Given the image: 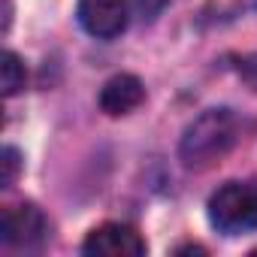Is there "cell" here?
I'll return each mask as SVG.
<instances>
[{"label":"cell","mask_w":257,"mask_h":257,"mask_svg":"<svg viewBox=\"0 0 257 257\" xmlns=\"http://www.w3.org/2000/svg\"><path fill=\"white\" fill-rule=\"evenodd\" d=\"M239 140V118L230 109H206L182 134L179 158L188 170H206L227 158Z\"/></svg>","instance_id":"obj_1"},{"label":"cell","mask_w":257,"mask_h":257,"mask_svg":"<svg viewBox=\"0 0 257 257\" xmlns=\"http://www.w3.org/2000/svg\"><path fill=\"white\" fill-rule=\"evenodd\" d=\"M209 221L227 236L257 230V182L221 185L209 200Z\"/></svg>","instance_id":"obj_2"},{"label":"cell","mask_w":257,"mask_h":257,"mask_svg":"<svg viewBox=\"0 0 257 257\" xmlns=\"http://www.w3.org/2000/svg\"><path fill=\"white\" fill-rule=\"evenodd\" d=\"M82 251L97 254V257H140V254H146V239L131 224L109 221L88 233Z\"/></svg>","instance_id":"obj_3"},{"label":"cell","mask_w":257,"mask_h":257,"mask_svg":"<svg viewBox=\"0 0 257 257\" xmlns=\"http://www.w3.org/2000/svg\"><path fill=\"white\" fill-rule=\"evenodd\" d=\"M0 239H4V245H13V248H37L49 239V221L31 203L13 206V209L4 212Z\"/></svg>","instance_id":"obj_4"},{"label":"cell","mask_w":257,"mask_h":257,"mask_svg":"<svg viewBox=\"0 0 257 257\" xmlns=\"http://www.w3.org/2000/svg\"><path fill=\"white\" fill-rule=\"evenodd\" d=\"M79 22L97 40H115L127 28V0H79Z\"/></svg>","instance_id":"obj_5"},{"label":"cell","mask_w":257,"mask_h":257,"mask_svg":"<svg viewBox=\"0 0 257 257\" xmlns=\"http://www.w3.org/2000/svg\"><path fill=\"white\" fill-rule=\"evenodd\" d=\"M143 100H146V88H143V82L134 73H118V76H112L103 85V91H100V109L106 115H112V118L140 109Z\"/></svg>","instance_id":"obj_6"},{"label":"cell","mask_w":257,"mask_h":257,"mask_svg":"<svg viewBox=\"0 0 257 257\" xmlns=\"http://www.w3.org/2000/svg\"><path fill=\"white\" fill-rule=\"evenodd\" d=\"M257 10V0H206V16L215 22H233Z\"/></svg>","instance_id":"obj_7"},{"label":"cell","mask_w":257,"mask_h":257,"mask_svg":"<svg viewBox=\"0 0 257 257\" xmlns=\"http://www.w3.org/2000/svg\"><path fill=\"white\" fill-rule=\"evenodd\" d=\"M25 88V64L16 52H7L4 55V94L13 97Z\"/></svg>","instance_id":"obj_8"},{"label":"cell","mask_w":257,"mask_h":257,"mask_svg":"<svg viewBox=\"0 0 257 257\" xmlns=\"http://www.w3.org/2000/svg\"><path fill=\"white\" fill-rule=\"evenodd\" d=\"M4 188H13L16 185V179H19V170H22V155H19V149H13V146H7L4 149Z\"/></svg>","instance_id":"obj_9"},{"label":"cell","mask_w":257,"mask_h":257,"mask_svg":"<svg viewBox=\"0 0 257 257\" xmlns=\"http://www.w3.org/2000/svg\"><path fill=\"white\" fill-rule=\"evenodd\" d=\"M167 4H173V0H134V10H137L143 19H155Z\"/></svg>","instance_id":"obj_10"},{"label":"cell","mask_w":257,"mask_h":257,"mask_svg":"<svg viewBox=\"0 0 257 257\" xmlns=\"http://www.w3.org/2000/svg\"><path fill=\"white\" fill-rule=\"evenodd\" d=\"M242 76L248 79L251 88H257V55H251V58L242 61Z\"/></svg>","instance_id":"obj_11"}]
</instances>
